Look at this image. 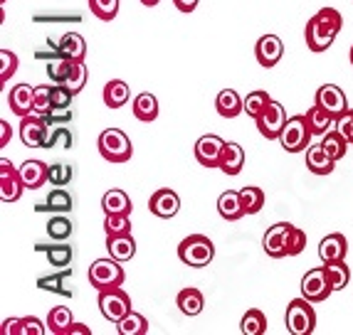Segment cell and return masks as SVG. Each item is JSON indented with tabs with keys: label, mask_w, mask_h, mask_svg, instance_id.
I'll use <instances>...</instances> for the list:
<instances>
[{
	"label": "cell",
	"mask_w": 353,
	"mask_h": 335,
	"mask_svg": "<svg viewBox=\"0 0 353 335\" xmlns=\"http://www.w3.org/2000/svg\"><path fill=\"white\" fill-rule=\"evenodd\" d=\"M242 335H265L267 333V316L259 308H250L240 321Z\"/></svg>",
	"instance_id": "cell-34"
},
{
	"label": "cell",
	"mask_w": 353,
	"mask_h": 335,
	"mask_svg": "<svg viewBox=\"0 0 353 335\" xmlns=\"http://www.w3.org/2000/svg\"><path fill=\"white\" fill-rule=\"evenodd\" d=\"M20 175L25 180V188L28 190H37L42 188L45 182H50V165L42 163V160H25L20 165Z\"/></svg>",
	"instance_id": "cell-19"
},
{
	"label": "cell",
	"mask_w": 353,
	"mask_h": 335,
	"mask_svg": "<svg viewBox=\"0 0 353 335\" xmlns=\"http://www.w3.org/2000/svg\"><path fill=\"white\" fill-rule=\"evenodd\" d=\"M10 136H12L10 124H8V121H0V148H6V146H8V141H10Z\"/></svg>",
	"instance_id": "cell-56"
},
{
	"label": "cell",
	"mask_w": 353,
	"mask_h": 335,
	"mask_svg": "<svg viewBox=\"0 0 353 335\" xmlns=\"http://www.w3.org/2000/svg\"><path fill=\"white\" fill-rule=\"evenodd\" d=\"M70 67H72V59H67V57L50 59L48 62V77L52 79L54 84H65L67 74H70Z\"/></svg>",
	"instance_id": "cell-44"
},
{
	"label": "cell",
	"mask_w": 353,
	"mask_h": 335,
	"mask_svg": "<svg viewBox=\"0 0 353 335\" xmlns=\"http://www.w3.org/2000/svg\"><path fill=\"white\" fill-rule=\"evenodd\" d=\"M326 274H329L331 283H334L336 291H341V288L348 286L351 281V271L346 266V259H339V261H326Z\"/></svg>",
	"instance_id": "cell-39"
},
{
	"label": "cell",
	"mask_w": 353,
	"mask_h": 335,
	"mask_svg": "<svg viewBox=\"0 0 353 335\" xmlns=\"http://www.w3.org/2000/svg\"><path fill=\"white\" fill-rule=\"evenodd\" d=\"M74 94L70 91V87L65 84H54L52 87V109H70Z\"/></svg>",
	"instance_id": "cell-51"
},
{
	"label": "cell",
	"mask_w": 353,
	"mask_h": 335,
	"mask_svg": "<svg viewBox=\"0 0 353 335\" xmlns=\"http://www.w3.org/2000/svg\"><path fill=\"white\" fill-rule=\"evenodd\" d=\"M57 47L59 54L67 59H84V54H87V42L79 32H65Z\"/></svg>",
	"instance_id": "cell-32"
},
{
	"label": "cell",
	"mask_w": 353,
	"mask_h": 335,
	"mask_svg": "<svg viewBox=\"0 0 353 335\" xmlns=\"http://www.w3.org/2000/svg\"><path fill=\"white\" fill-rule=\"evenodd\" d=\"M99 311L109 323H119L121 318H126L134 311V306H131V299L124 288L114 286V288H101L99 291Z\"/></svg>",
	"instance_id": "cell-5"
},
{
	"label": "cell",
	"mask_w": 353,
	"mask_h": 335,
	"mask_svg": "<svg viewBox=\"0 0 353 335\" xmlns=\"http://www.w3.org/2000/svg\"><path fill=\"white\" fill-rule=\"evenodd\" d=\"M119 335H146L148 333V321L141 316V313L131 311L126 318H121L117 323Z\"/></svg>",
	"instance_id": "cell-37"
},
{
	"label": "cell",
	"mask_w": 353,
	"mask_h": 335,
	"mask_svg": "<svg viewBox=\"0 0 353 335\" xmlns=\"http://www.w3.org/2000/svg\"><path fill=\"white\" fill-rule=\"evenodd\" d=\"M45 118H48L50 126L67 124V121H72V111H70V109H52L50 114H45Z\"/></svg>",
	"instance_id": "cell-53"
},
{
	"label": "cell",
	"mask_w": 353,
	"mask_h": 335,
	"mask_svg": "<svg viewBox=\"0 0 353 335\" xmlns=\"http://www.w3.org/2000/svg\"><path fill=\"white\" fill-rule=\"evenodd\" d=\"M131 99V89L126 82H121V79H112V82H106L104 87V104L106 109H121V106H126Z\"/></svg>",
	"instance_id": "cell-29"
},
{
	"label": "cell",
	"mask_w": 353,
	"mask_h": 335,
	"mask_svg": "<svg viewBox=\"0 0 353 335\" xmlns=\"http://www.w3.org/2000/svg\"><path fill=\"white\" fill-rule=\"evenodd\" d=\"M139 3H141L143 8H156L161 3V0H139Z\"/></svg>",
	"instance_id": "cell-58"
},
{
	"label": "cell",
	"mask_w": 353,
	"mask_h": 335,
	"mask_svg": "<svg viewBox=\"0 0 353 335\" xmlns=\"http://www.w3.org/2000/svg\"><path fill=\"white\" fill-rule=\"evenodd\" d=\"M336 129L341 131V133L348 138V143L353 146V109H348L341 118H336Z\"/></svg>",
	"instance_id": "cell-52"
},
{
	"label": "cell",
	"mask_w": 353,
	"mask_h": 335,
	"mask_svg": "<svg viewBox=\"0 0 353 335\" xmlns=\"http://www.w3.org/2000/svg\"><path fill=\"white\" fill-rule=\"evenodd\" d=\"M321 146H324V151L329 153V158H334L336 163H339V160L346 155V151H348L351 143H348V138L339 129H331L329 133L321 136Z\"/></svg>",
	"instance_id": "cell-31"
},
{
	"label": "cell",
	"mask_w": 353,
	"mask_h": 335,
	"mask_svg": "<svg viewBox=\"0 0 353 335\" xmlns=\"http://www.w3.org/2000/svg\"><path fill=\"white\" fill-rule=\"evenodd\" d=\"M74 143V136L70 133L67 129H52L48 136V141H45V148H72Z\"/></svg>",
	"instance_id": "cell-50"
},
{
	"label": "cell",
	"mask_w": 353,
	"mask_h": 335,
	"mask_svg": "<svg viewBox=\"0 0 353 335\" xmlns=\"http://www.w3.org/2000/svg\"><path fill=\"white\" fill-rule=\"evenodd\" d=\"M334 165H336V160L329 158V153L324 151L321 143L306 148V168H309L314 175H329V173H334Z\"/></svg>",
	"instance_id": "cell-25"
},
{
	"label": "cell",
	"mask_w": 353,
	"mask_h": 335,
	"mask_svg": "<svg viewBox=\"0 0 353 335\" xmlns=\"http://www.w3.org/2000/svg\"><path fill=\"white\" fill-rule=\"evenodd\" d=\"M306 124H309V129H312L314 136H324L329 133L331 129H334L336 118L331 116L326 109H321L319 104H314L309 111H306Z\"/></svg>",
	"instance_id": "cell-30"
},
{
	"label": "cell",
	"mask_w": 353,
	"mask_h": 335,
	"mask_svg": "<svg viewBox=\"0 0 353 335\" xmlns=\"http://www.w3.org/2000/svg\"><path fill=\"white\" fill-rule=\"evenodd\" d=\"M348 59H351V65H353V45H351V50H348Z\"/></svg>",
	"instance_id": "cell-59"
},
{
	"label": "cell",
	"mask_w": 353,
	"mask_h": 335,
	"mask_svg": "<svg viewBox=\"0 0 353 335\" xmlns=\"http://www.w3.org/2000/svg\"><path fill=\"white\" fill-rule=\"evenodd\" d=\"M104 232H106V237L131 235L129 215H106L104 217Z\"/></svg>",
	"instance_id": "cell-42"
},
{
	"label": "cell",
	"mask_w": 353,
	"mask_h": 335,
	"mask_svg": "<svg viewBox=\"0 0 353 335\" xmlns=\"http://www.w3.org/2000/svg\"><path fill=\"white\" fill-rule=\"evenodd\" d=\"M87 3H89L92 15L104 20V23H112L119 15V0H87Z\"/></svg>",
	"instance_id": "cell-41"
},
{
	"label": "cell",
	"mask_w": 353,
	"mask_h": 335,
	"mask_svg": "<svg viewBox=\"0 0 353 335\" xmlns=\"http://www.w3.org/2000/svg\"><path fill=\"white\" fill-rule=\"evenodd\" d=\"M131 111H134V116L139 118V121L151 124V121L159 118V99H156L153 94H148V91H143V94L134 96V101H131Z\"/></svg>",
	"instance_id": "cell-27"
},
{
	"label": "cell",
	"mask_w": 353,
	"mask_h": 335,
	"mask_svg": "<svg viewBox=\"0 0 353 335\" xmlns=\"http://www.w3.org/2000/svg\"><path fill=\"white\" fill-rule=\"evenodd\" d=\"M284 54V45L277 35H262L254 45V57H257V65L272 69V67L279 65V59Z\"/></svg>",
	"instance_id": "cell-15"
},
{
	"label": "cell",
	"mask_w": 353,
	"mask_h": 335,
	"mask_svg": "<svg viewBox=\"0 0 353 335\" xmlns=\"http://www.w3.org/2000/svg\"><path fill=\"white\" fill-rule=\"evenodd\" d=\"M148 210H151V215H156V217H161V219H171V217H176L178 210H181V197H178V193H173V190L161 188L148 197Z\"/></svg>",
	"instance_id": "cell-16"
},
{
	"label": "cell",
	"mask_w": 353,
	"mask_h": 335,
	"mask_svg": "<svg viewBox=\"0 0 353 335\" xmlns=\"http://www.w3.org/2000/svg\"><path fill=\"white\" fill-rule=\"evenodd\" d=\"M52 111V87L50 84H40L35 87V114H50Z\"/></svg>",
	"instance_id": "cell-46"
},
{
	"label": "cell",
	"mask_w": 353,
	"mask_h": 335,
	"mask_svg": "<svg viewBox=\"0 0 353 335\" xmlns=\"http://www.w3.org/2000/svg\"><path fill=\"white\" fill-rule=\"evenodd\" d=\"M306 249V232L299 230V227H292L287 237V257H299Z\"/></svg>",
	"instance_id": "cell-48"
},
{
	"label": "cell",
	"mask_w": 353,
	"mask_h": 335,
	"mask_svg": "<svg viewBox=\"0 0 353 335\" xmlns=\"http://www.w3.org/2000/svg\"><path fill=\"white\" fill-rule=\"evenodd\" d=\"M198 3H201V0H173L176 10H181V12H193L195 8H198Z\"/></svg>",
	"instance_id": "cell-55"
},
{
	"label": "cell",
	"mask_w": 353,
	"mask_h": 335,
	"mask_svg": "<svg viewBox=\"0 0 353 335\" xmlns=\"http://www.w3.org/2000/svg\"><path fill=\"white\" fill-rule=\"evenodd\" d=\"M97 148L99 155L106 163H126L134 155V143L121 129H106L97 138Z\"/></svg>",
	"instance_id": "cell-2"
},
{
	"label": "cell",
	"mask_w": 353,
	"mask_h": 335,
	"mask_svg": "<svg viewBox=\"0 0 353 335\" xmlns=\"http://www.w3.org/2000/svg\"><path fill=\"white\" fill-rule=\"evenodd\" d=\"M178 259L185 266L203 269V266H208L215 259V244L205 235H188L178 244Z\"/></svg>",
	"instance_id": "cell-3"
},
{
	"label": "cell",
	"mask_w": 353,
	"mask_h": 335,
	"mask_svg": "<svg viewBox=\"0 0 353 335\" xmlns=\"http://www.w3.org/2000/svg\"><path fill=\"white\" fill-rule=\"evenodd\" d=\"M62 279H65V274H62V277H52V279H40V281H37V286L45 288V291H57V294H65L67 296L70 291H67V288H59Z\"/></svg>",
	"instance_id": "cell-54"
},
{
	"label": "cell",
	"mask_w": 353,
	"mask_h": 335,
	"mask_svg": "<svg viewBox=\"0 0 353 335\" xmlns=\"http://www.w3.org/2000/svg\"><path fill=\"white\" fill-rule=\"evenodd\" d=\"M67 335H92V330H89V325H84V323H72V328Z\"/></svg>",
	"instance_id": "cell-57"
},
{
	"label": "cell",
	"mask_w": 353,
	"mask_h": 335,
	"mask_svg": "<svg viewBox=\"0 0 353 335\" xmlns=\"http://www.w3.org/2000/svg\"><path fill=\"white\" fill-rule=\"evenodd\" d=\"M50 136V124L42 114H30L20 121V141L28 148H45Z\"/></svg>",
	"instance_id": "cell-11"
},
{
	"label": "cell",
	"mask_w": 353,
	"mask_h": 335,
	"mask_svg": "<svg viewBox=\"0 0 353 335\" xmlns=\"http://www.w3.org/2000/svg\"><path fill=\"white\" fill-rule=\"evenodd\" d=\"M334 291L336 288L331 283L329 274H326V266H314L301 279V296L309 299L312 303H324Z\"/></svg>",
	"instance_id": "cell-8"
},
{
	"label": "cell",
	"mask_w": 353,
	"mask_h": 335,
	"mask_svg": "<svg viewBox=\"0 0 353 335\" xmlns=\"http://www.w3.org/2000/svg\"><path fill=\"white\" fill-rule=\"evenodd\" d=\"M25 180L20 175V168L10 163V160H0V200L6 202H18L23 197Z\"/></svg>",
	"instance_id": "cell-10"
},
{
	"label": "cell",
	"mask_w": 353,
	"mask_h": 335,
	"mask_svg": "<svg viewBox=\"0 0 353 335\" xmlns=\"http://www.w3.org/2000/svg\"><path fill=\"white\" fill-rule=\"evenodd\" d=\"M87 79H89V72H87V67H84V59H72V67H70V74H67L65 87H70V91L77 96L84 89Z\"/></svg>",
	"instance_id": "cell-38"
},
{
	"label": "cell",
	"mask_w": 353,
	"mask_h": 335,
	"mask_svg": "<svg viewBox=\"0 0 353 335\" xmlns=\"http://www.w3.org/2000/svg\"><path fill=\"white\" fill-rule=\"evenodd\" d=\"M74 323V316L67 306H54L52 311L48 313V330L54 335H67Z\"/></svg>",
	"instance_id": "cell-33"
},
{
	"label": "cell",
	"mask_w": 353,
	"mask_h": 335,
	"mask_svg": "<svg viewBox=\"0 0 353 335\" xmlns=\"http://www.w3.org/2000/svg\"><path fill=\"white\" fill-rule=\"evenodd\" d=\"M101 210H104V215H131L134 205L124 190H109L101 197Z\"/></svg>",
	"instance_id": "cell-28"
},
{
	"label": "cell",
	"mask_w": 353,
	"mask_h": 335,
	"mask_svg": "<svg viewBox=\"0 0 353 335\" xmlns=\"http://www.w3.org/2000/svg\"><path fill=\"white\" fill-rule=\"evenodd\" d=\"M312 129L306 124V116H292L284 126L282 136H279V146L287 153H301L312 146Z\"/></svg>",
	"instance_id": "cell-7"
},
{
	"label": "cell",
	"mask_w": 353,
	"mask_h": 335,
	"mask_svg": "<svg viewBox=\"0 0 353 335\" xmlns=\"http://www.w3.org/2000/svg\"><path fill=\"white\" fill-rule=\"evenodd\" d=\"M240 200L248 215H257V212L265 207L267 195H265V190L257 188V185H245V188L240 190Z\"/></svg>",
	"instance_id": "cell-35"
},
{
	"label": "cell",
	"mask_w": 353,
	"mask_h": 335,
	"mask_svg": "<svg viewBox=\"0 0 353 335\" xmlns=\"http://www.w3.org/2000/svg\"><path fill=\"white\" fill-rule=\"evenodd\" d=\"M341 28H343L341 12L334 10V8H321V10H316L312 18L306 20V28H304L306 47L316 54L326 52L334 45L336 37H339Z\"/></svg>",
	"instance_id": "cell-1"
},
{
	"label": "cell",
	"mask_w": 353,
	"mask_h": 335,
	"mask_svg": "<svg viewBox=\"0 0 353 335\" xmlns=\"http://www.w3.org/2000/svg\"><path fill=\"white\" fill-rule=\"evenodd\" d=\"M314 104L326 109L334 118H341L343 114L348 111L346 94H343V89L336 87V84H324V87H319L316 94H314Z\"/></svg>",
	"instance_id": "cell-12"
},
{
	"label": "cell",
	"mask_w": 353,
	"mask_h": 335,
	"mask_svg": "<svg viewBox=\"0 0 353 335\" xmlns=\"http://www.w3.org/2000/svg\"><path fill=\"white\" fill-rule=\"evenodd\" d=\"M215 109L223 118H235L240 114H245V99L237 94L235 89H223L215 96Z\"/></svg>",
	"instance_id": "cell-23"
},
{
	"label": "cell",
	"mask_w": 353,
	"mask_h": 335,
	"mask_svg": "<svg viewBox=\"0 0 353 335\" xmlns=\"http://www.w3.org/2000/svg\"><path fill=\"white\" fill-rule=\"evenodd\" d=\"M292 227H294V224L277 222L265 232V237H262V249H265L267 257H272V259L287 257V237H289V232H292Z\"/></svg>",
	"instance_id": "cell-14"
},
{
	"label": "cell",
	"mask_w": 353,
	"mask_h": 335,
	"mask_svg": "<svg viewBox=\"0 0 353 335\" xmlns=\"http://www.w3.org/2000/svg\"><path fill=\"white\" fill-rule=\"evenodd\" d=\"M72 232H74V227H72V222L67 217H52L48 222V235L52 237V239H57V241L67 239Z\"/></svg>",
	"instance_id": "cell-47"
},
{
	"label": "cell",
	"mask_w": 353,
	"mask_h": 335,
	"mask_svg": "<svg viewBox=\"0 0 353 335\" xmlns=\"http://www.w3.org/2000/svg\"><path fill=\"white\" fill-rule=\"evenodd\" d=\"M72 205H74L72 195L67 193V190H62V188H54L52 193L48 195L45 205H40L37 210H50V212H57V215H62V212H70Z\"/></svg>",
	"instance_id": "cell-36"
},
{
	"label": "cell",
	"mask_w": 353,
	"mask_h": 335,
	"mask_svg": "<svg viewBox=\"0 0 353 335\" xmlns=\"http://www.w3.org/2000/svg\"><path fill=\"white\" fill-rule=\"evenodd\" d=\"M218 212L225 222H237L240 217H245L248 212H245V207H242L240 190H225V193L218 197Z\"/></svg>",
	"instance_id": "cell-21"
},
{
	"label": "cell",
	"mask_w": 353,
	"mask_h": 335,
	"mask_svg": "<svg viewBox=\"0 0 353 335\" xmlns=\"http://www.w3.org/2000/svg\"><path fill=\"white\" fill-rule=\"evenodd\" d=\"M106 249L109 257H114L117 261H131L136 254V239L134 235H119V237H106Z\"/></svg>",
	"instance_id": "cell-26"
},
{
	"label": "cell",
	"mask_w": 353,
	"mask_h": 335,
	"mask_svg": "<svg viewBox=\"0 0 353 335\" xmlns=\"http://www.w3.org/2000/svg\"><path fill=\"white\" fill-rule=\"evenodd\" d=\"M8 106H10V111L20 118L35 114V87H30V84H15V87L10 89V94H8Z\"/></svg>",
	"instance_id": "cell-17"
},
{
	"label": "cell",
	"mask_w": 353,
	"mask_h": 335,
	"mask_svg": "<svg viewBox=\"0 0 353 335\" xmlns=\"http://www.w3.org/2000/svg\"><path fill=\"white\" fill-rule=\"evenodd\" d=\"M284 321H287V330L292 335H312L316 330V313H314L312 301L304 296L289 301Z\"/></svg>",
	"instance_id": "cell-4"
},
{
	"label": "cell",
	"mask_w": 353,
	"mask_h": 335,
	"mask_svg": "<svg viewBox=\"0 0 353 335\" xmlns=\"http://www.w3.org/2000/svg\"><path fill=\"white\" fill-rule=\"evenodd\" d=\"M176 306H178V311H181L183 316H188V318L201 316L203 306H205L203 291H201V288H195V286L183 288V291H178V296H176Z\"/></svg>",
	"instance_id": "cell-20"
},
{
	"label": "cell",
	"mask_w": 353,
	"mask_h": 335,
	"mask_svg": "<svg viewBox=\"0 0 353 335\" xmlns=\"http://www.w3.org/2000/svg\"><path fill=\"white\" fill-rule=\"evenodd\" d=\"M272 101V96L267 94L265 89H254V91H250L248 96H245V114H248L250 118H257L259 114L265 111V106Z\"/></svg>",
	"instance_id": "cell-40"
},
{
	"label": "cell",
	"mask_w": 353,
	"mask_h": 335,
	"mask_svg": "<svg viewBox=\"0 0 353 335\" xmlns=\"http://www.w3.org/2000/svg\"><path fill=\"white\" fill-rule=\"evenodd\" d=\"M3 335H45V325L40 318L28 316V318H8L3 321Z\"/></svg>",
	"instance_id": "cell-18"
},
{
	"label": "cell",
	"mask_w": 353,
	"mask_h": 335,
	"mask_svg": "<svg viewBox=\"0 0 353 335\" xmlns=\"http://www.w3.org/2000/svg\"><path fill=\"white\" fill-rule=\"evenodd\" d=\"M225 141L215 133H205L195 143V160L203 168H220V158H223Z\"/></svg>",
	"instance_id": "cell-13"
},
{
	"label": "cell",
	"mask_w": 353,
	"mask_h": 335,
	"mask_svg": "<svg viewBox=\"0 0 353 335\" xmlns=\"http://www.w3.org/2000/svg\"><path fill=\"white\" fill-rule=\"evenodd\" d=\"M346 252H348V241L343 235L334 232V235H326L319 244V257L321 261H339V259H346Z\"/></svg>",
	"instance_id": "cell-24"
},
{
	"label": "cell",
	"mask_w": 353,
	"mask_h": 335,
	"mask_svg": "<svg viewBox=\"0 0 353 335\" xmlns=\"http://www.w3.org/2000/svg\"><path fill=\"white\" fill-rule=\"evenodd\" d=\"M45 254H48L50 264L57 266V269L70 266L72 259H74V252H72V247H67V244H54V247H48L45 249Z\"/></svg>",
	"instance_id": "cell-43"
},
{
	"label": "cell",
	"mask_w": 353,
	"mask_h": 335,
	"mask_svg": "<svg viewBox=\"0 0 353 335\" xmlns=\"http://www.w3.org/2000/svg\"><path fill=\"white\" fill-rule=\"evenodd\" d=\"M245 168V148L235 141H228L223 148V158H220V171L225 175H240Z\"/></svg>",
	"instance_id": "cell-22"
},
{
	"label": "cell",
	"mask_w": 353,
	"mask_h": 335,
	"mask_svg": "<svg viewBox=\"0 0 353 335\" xmlns=\"http://www.w3.org/2000/svg\"><path fill=\"white\" fill-rule=\"evenodd\" d=\"M72 177H74L72 165H65V163L50 165V182H52L54 188H65V185H70Z\"/></svg>",
	"instance_id": "cell-45"
},
{
	"label": "cell",
	"mask_w": 353,
	"mask_h": 335,
	"mask_svg": "<svg viewBox=\"0 0 353 335\" xmlns=\"http://www.w3.org/2000/svg\"><path fill=\"white\" fill-rule=\"evenodd\" d=\"M287 121H289L287 109H284L279 101H270V104L265 106V111L254 118L257 131L262 133V138H267V141H279V136H282Z\"/></svg>",
	"instance_id": "cell-9"
},
{
	"label": "cell",
	"mask_w": 353,
	"mask_h": 335,
	"mask_svg": "<svg viewBox=\"0 0 353 335\" xmlns=\"http://www.w3.org/2000/svg\"><path fill=\"white\" fill-rule=\"evenodd\" d=\"M0 62H3V69H0V82L8 84V79L18 72V54L10 52V50H0Z\"/></svg>",
	"instance_id": "cell-49"
},
{
	"label": "cell",
	"mask_w": 353,
	"mask_h": 335,
	"mask_svg": "<svg viewBox=\"0 0 353 335\" xmlns=\"http://www.w3.org/2000/svg\"><path fill=\"white\" fill-rule=\"evenodd\" d=\"M89 277V283L97 288V291H101V288H114V286H121L126 279L124 269H121V261H117V259H97L94 264L89 266L87 271Z\"/></svg>",
	"instance_id": "cell-6"
}]
</instances>
